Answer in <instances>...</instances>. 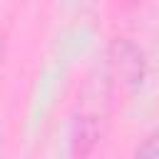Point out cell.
Returning a JSON list of instances; mask_svg holds the SVG:
<instances>
[{
	"label": "cell",
	"mask_w": 159,
	"mask_h": 159,
	"mask_svg": "<svg viewBox=\"0 0 159 159\" xmlns=\"http://www.w3.org/2000/svg\"><path fill=\"white\" fill-rule=\"evenodd\" d=\"M132 159H159V129L152 132V134L137 147V152H134Z\"/></svg>",
	"instance_id": "cell-1"
},
{
	"label": "cell",
	"mask_w": 159,
	"mask_h": 159,
	"mask_svg": "<svg viewBox=\"0 0 159 159\" xmlns=\"http://www.w3.org/2000/svg\"><path fill=\"white\" fill-rule=\"evenodd\" d=\"M2 50H5V35H2V30H0V60H2Z\"/></svg>",
	"instance_id": "cell-2"
}]
</instances>
